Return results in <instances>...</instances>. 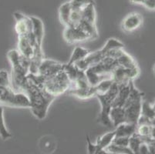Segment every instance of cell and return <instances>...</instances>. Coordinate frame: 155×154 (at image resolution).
<instances>
[{
    "instance_id": "cell-7",
    "label": "cell",
    "mask_w": 155,
    "mask_h": 154,
    "mask_svg": "<svg viewBox=\"0 0 155 154\" xmlns=\"http://www.w3.org/2000/svg\"><path fill=\"white\" fill-rule=\"evenodd\" d=\"M124 47V46L120 41L114 38H110L108 39L105 46L102 49L95 51V52H92V53L91 52L85 59L76 63L75 65L80 70L86 71L88 68L98 64L106 58L110 56L114 49Z\"/></svg>"
},
{
    "instance_id": "cell-19",
    "label": "cell",
    "mask_w": 155,
    "mask_h": 154,
    "mask_svg": "<svg viewBox=\"0 0 155 154\" xmlns=\"http://www.w3.org/2000/svg\"><path fill=\"white\" fill-rule=\"evenodd\" d=\"M137 125L133 123H124L115 129V137H130L131 136L137 133Z\"/></svg>"
},
{
    "instance_id": "cell-22",
    "label": "cell",
    "mask_w": 155,
    "mask_h": 154,
    "mask_svg": "<svg viewBox=\"0 0 155 154\" xmlns=\"http://www.w3.org/2000/svg\"><path fill=\"white\" fill-rule=\"evenodd\" d=\"M81 15H82L81 20H85L87 22L96 24L97 13H96L95 3L89 4V5L84 7L81 9Z\"/></svg>"
},
{
    "instance_id": "cell-25",
    "label": "cell",
    "mask_w": 155,
    "mask_h": 154,
    "mask_svg": "<svg viewBox=\"0 0 155 154\" xmlns=\"http://www.w3.org/2000/svg\"><path fill=\"white\" fill-rule=\"evenodd\" d=\"M0 136L3 140L9 139L12 137V134L7 129L4 120V109L2 106L0 105Z\"/></svg>"
},
{
    "instance_id": "cell-1",
    "label": "cell",
    "mask_w": 155,
    "mask_h": 154,
    "mask_svg": "<svg viewBox=\"0 0 155 154\" xmlns=\"http://www.w3.org/2000/svg\"><path fill=\"white\" fill-rule=\"evenodd\" d=\"M21 93L27 96L32 114L40 120L46 118L48 110L56 98L47 93L44 89L35 84L29 79H28Z\"/></svg>"
},
{
    "instance_id": "cell-28",
    "label": "cell",
    "mask_w": 155,
    "mask_h": 154,
    "mask_svg": "<svg viewBox=\"0 0 155 154\" xmlns=\"http://www.w3.org/2000/svg\"><path fill=\"white\" fill-rule=\"evenodd\" d=\"M70 2L73 9H82L89 4L95 3L94 0H70Z\"/></svg>"
},
{
    "instance_id": "cell-16",
    "label": "cell",
    "mask_w": 155,
    "mask_h": 154,
    "mask_svg": "<svg viewBox=\"0 0 155 154\" xmlns=\"http://www.w3.org/2000/svg\"><path fill=\"white\" fill-rule=\"evenodd\" d=\"M143 22V17L137 12H133L125 17L122 21L121 28L124 32H130L140 27Z\"/></svg>"
},
{
    "instance_id": "cell-12",
    "label": "cell",
    "mask_w": 155,
    "mask_h": 154,
    "mask_svg": "<svg viewBox=\"0 0 155 154\" xmlns=\"http://www.w3.org/2000/svg\"><path fill=\"white\" fill-rule=\"evenodd\" d=\"M63 38L70 44L91 40V36L78 26H67L63 30Z\"/></svg>"
},
{
    "instance_id": "cell-6",
    "label": "cell",
    "mask_w": 155,
    "mask_h": 154,
    "mask_svg": "<svg viewBox=\"0 0 155 154\" xmlns=\"http://www.w3.org/2000/svg\"><path fill=\"white\" fill-rule=\"evenodd\" d=\"M32 22V31L35 37L34 53L30 59L29 73L37 74L39 65L41 64L44 58L43 52V41L44 36V24L41 19L36 16H31Z\"/></svg>"
},
{
    "instance_id": "cell-10",
    "label": "cell",
    "mask_w": 155,
    "mask_h": 154,
    "mask_svg": "<svg viewBox=\"0 0 155 154\" xmlns=\"http://www.w3.org/2000/svg\"><path fill=\"white\" fill-rule=\"evenodd\" d=\"M139 75H140L139 67L128 69V68L118 66L113 71L111 78L114 83L119 86V85L129 83L130 81H134V79L137 78Z\"/></svg>"
},
{
    "instance_id": "cell-27",
    "label": "cell",
    "mask_w": 155,
    "mask_h": 154,
    "mask_svg": "<svg viewBox=\"0 0 155 154\" xmlns=\"http://www.w3.org/2000/svg\"><path fill=\"white\" fill-rule=\"evenodd\" d=\"M142 143H143V141L137 133L130 137L129 147L130 148V149L133 151L134 154H138L139 149H140V146Z\"/></svg>"
},
{
    "instance_id": "cell-9",
    "label": "cell",
    "mask_w": 155,
    "mask_h": 154,
    "mask_svg": "<svg viewBox=\"0 0 155 154\" xmlns=\"http://www.w3.org/2000/svg\"><path fill=\"white\" fill-rule=\"evenodd\" d=\"M118 92V86L116 83H113L110 88L104 93H98L96 97L99 100L101 105V110L97 122L104 126L110 128L113 124L110 120V112L113 107V104Z\"/></svg>"
},
{
    "instance_id": "cell-18",
    "label": "cell",
    "mask_w": 155,
    "mask_h": 154,
    "mask_svg": "<svg viewBox=\"0 0 155 154\" xmlns=\"http://www.w3.org/2000/svg\"><path fill=\"white\" fill-rule=\"evenodd\" d=\"M130 94V83L119 85L117 97L114 100L113 107H123Z\"/></svg>"
},
{
    "instance_id": "cell-34",
    "label": "cell",
    "mask_w": 155,
    "mask_h": 154,
    "mask_svg": "<svg viewBox=\"0 0 155 154\" xmlns=\"http://www.w3.org/2000/svg\"><path fill=\"white\" fill-rule=\"evenodd\" d=\"M151 124H152V125H153V126H155V118L153 119V120L151 121Z\"/></svg>"
},
{
    "instance_id": "cell-31",
    "label": "cell",
    "mask_w": 155,
    "mask_h": 154,
    "mask_svg": "<svg viewBox=\"0 0 155 154\" xmlns=\"http://www.w3.org/2000/svg\"><path fill=\"white\" fill-rule=\"evenodd\" d=\"M149 152H150V149H149L148 145H147L146 143H143L140 145L138 154H149Z\"/></svg>"
},
{
    "instance_id": "cell-15",
    "label": "cell",
    "mask_w": 155,
    "mask_h": 154,
    "mask_svg": "<svg viewBox=\"0 0 155 154\" xmlns=\"http://www.w3.org/2000/svg\"><path fill=\"white\" fill-rule=\"evenodd\" d=\"M67 93L80 100H88L92 97H96L98 93H102L100 85L91 86L89 85L87 87H81V88L70 89Z\"/></svg>"
},
{
    "instance_id": "cell-32",
    "label": "cell",
    "mask_w": 155,
    "mask_h": 154,
    "mask_svg": "<svg viewBox=\"0 0 155 154\" xmlns=\"http://www.w3.org/2000/svg\"><path fill=\"white\" fill-rule=\"evenodd\" d=\"M94 154H114L112 152H108L107 149H98Z\"/></svg>"
},
{
    "instance_id": "cell-13",
    "label": "cell",
    "mask_w": 155,
    "mask_h": 154,
    "mask_svg": "<svg viewBox=\"0 0 155 154\" xmlns=\"http://www.w3.org/2000/svg\"><path fill=\"white\" fill-rule=\"evenodd\" d=\"M63 70H64V63L55 61L53 59H44L41 64L39 65L37 74L43 77H47L60 73Z\"/></svg>"
},
{
    "instance_id": "cell-21",
    "label": "cell",
    "mask_w": 155,
    "mask_h": 154,
    "mask_svg": "<svg viewBox=\"0 0 155 154\" xmlns=\"http://www.w3.org/2000/svg\"><path fill=\"white\" fill-rule=\"evenodd\" d=\"M72 7L70 2H67L62 4L59 8V16L60 20L65 27L71 25L70 15H71Z\"/></svg>"
},
{
    "instance_id": "cell-33",
    "label": "cell",
    "mask_w": 155,
    "mask_h": 154,
    "mask_svg": "<svg viewBox=\"0 0 155 154\" xmlns=\"http://www.w3.org/2000/svg\"><path fill=\"white\" fill-rule=\"evenodd\" d=\"M149 146V149H150V152H149V154H155V147H153V146Z\"/></svg>"
},
{
    "instance_id": "cell-23",
    "label": "cell",
    "mask_w": 155,
    "mask_h": 154,
    "mask_svg": "<svg viewBox=\"0 0 155 154\" xmlns=\"http://www.w3.org/2000/svg\"><path fill=\"white\" fill-rule=\"evenodd\" d=\"M90 53H91V51L89 49L81 47V46H77L73 49V53H72L70 60L67 63L68 64H75L77 62H80L85 59L90 54Z\"/></svg>"
},
{
    "instance_id": "cell-2",
    "label": "cell",
    "mask_w": 155,
    "mask_h": 154,
    "mask_svg": "<svg viewBox=\"0 0 155 154\" xmlns=\"http://www.w3.org/2000/svg\"><path fill=\"white\" fill-rule=\"evenodd\" d=\"M0 105L14 108H30L27 96L12 89L11 79L5 70H0Z\"/></svg>"
},
{
    "instance_id": "cell-30",
    "label": "cell",
    "mask_w": 155,
    "mask_h": 154,
    "mask_svg": "<svg viewBox=\"0 0 155 154\" xmlns=\"http://www.w3.org/2000/svg\"><path fill=\"white\" fill-rule=\"evenodd\" d=\"M130 137H114L112 143L117 146H129Z\"/></svg>"
},
{
    "instance_id": "cell-17",
    "label": "cell",
    "mask_w": 155,
    "mask_h": 154,
    "mask_svg": "<svg viewBox=\"0 0 155 154\" xmlns=\"http://www.w3.org/2000/svg\"><path fill=\"white\" fill-rule=\"evenodd\" d=\"M64 71L68 76L71 83L87 78L85 71L80 70L75 64H64Z\"/></svg>"
},
{
    "instance_id": "cell-5",
    "label": "cell",
    "mask_w": 155,
    "mask_h": 154,
    "mask_svg": "<svg viewBox=\"0 0 155 154\" xmlns=\"http://www.w3.org/2000/svg\"><path fill=\"white\" fill-rule=\"evenodd\" d=\"M118 49H119L114 50L110 56L106 58L98 64L91 66L86 70L87 80L91 86H97L104 80H112L111 76L113 71L115 70V68L120 66L116 57Z\"/></svg>"
},
{
    "instance_id": "cell-3",
    "label": "cell",
    "mask_w": 155,
    "mask_h": 154,
    "mask_svg": "<svg viewBox=\"0 0 155 154\" xmlns=\"http://www.w3.org/2000/svg\"><path fill=\"white\" fill-rule=\"evenodd\" d=\"M27 77L35 84L44 89L47 93L55 97L67 93L71 87V82L64 70L47 77H43L38 74L32 73H29Z\"/></svg>"
},
{
    "instance_id": "cell-8",
    "label": "cell",
    "mask_w": 155,
    "mask_h": 154,
    "mask_svg": "<svg viewBox=\"0 0 155 154\" xmlns=\"http://www.w3.org/2000/svg\"><path fill=\"white\" fill-rule=\"evenodd\" d=\"M143 93L135 87L134 81L130 82V94L124 105L125 120L127 123L138 124L140 117Z\"/></svg>"
},
{
    "instance_id": "cell-24",
    "label": "cell",
    "mask_w": 155,
    "mask_h": 154,
    "mask_svg": "<svg viewBox=\"0 0 155 154\" xmlns=\"http://www.w3.org/2000/svg\"><path fill=\"white\" fill-rule=\"evenodd\" d=\"M114 137H115V131H111L97 138L96 144L100 149H105L109 145L112 143Z\"/></svg>"
},
{
    "instance_id": "cell-11",
    "label": "cell",
    "mask_w": 155,
    "mask_h": 154,
    "mask_svg": "<svg viewBox=\"0 0 155 154\" xmlns=\"http://www.w3.org/2000/svg\"><path fill=\"white\" fill-rule=\"evenodd\" d=\"M13 18L15 20V30L18 36L25 35L30 36L33 35V26L31 17L24 15L20 12H15L13 13Z\"/></svg>"
},
{
    "instance_id": "cell-26",
    "label": "cell",
    "mask_w": 155,
    "mask_h": 154,
    "mask_svg": "<svg viewBox=\"0 0 155 154\" xmlns=\"http://www.w3.org/2000/svg\"><path fill=\"white\" fill-rule=\"evenodd\" d=\"M105 149L114 154H134L129 146H117L111 143Z\"/></svg>"
},
{
    "instance_id": "cell-14",
    "label": "cell",
    "mask_w": 155,
    "mask_h": 154,
    "mask_svg": "<svg viewBox=\"0 0 155 154\" xmlns=\"http://www.w3.org/2000/svg\"><path fill=\"white\" fill-rule=\"evenodd\" d=\"M35 37L34 35L30 36L25 35L18 36V49L19 53L24 57L31 59L34 53Z\"/></svg>"
},
{
    "instance_id": "cell-20",
    "label": "cell",
    "mask_w": 155,
    "mask_h": 154,
    "mask_svg": "<svg viewBox=\"0 0 155 154\" xmlns=\"http://www.w3.org/2000/svg\"><path fill=\"white\" fill-rule=\"evenodd\" d=\"M110 120L113 126L115 128L120 124L126 123L124 109L123 107H112L110 112Z\"/></svg>"
},
{
    "instance_id": "cell-29",
    "label": "cell",
    "mask_w": 155,
    "mask_h": 154,
    "mask_svg": "<svg viewBox=\"0 0 155 154\" xmlns=\"http://www.w3.org/2000/svg\"><path fill=\"white\" fill-rule=\"evenodd\" d=\"M134 4L142 5L150 10H155V0H130Z\"/></svg>"
},
{
    "instance_id": "cell-35",
    "label": "cell",
    "mask_w": 155,
    "mask_h": 154,
    "mask_svg": "<svg viewBox=\"0 0 155 154\" xmlns=\"http://www.w3.org/2000/svg\"><path fill=\"white\" fill-rule=\"evenodd\" d=\"M153 74L155 75V64L153 66Z\"/></svg>"
},
{
    "instance_id": "cell-4",
    "label": "cell",
    "mask_w": 155,
    "mask_h": 154,
    "mask_svg": "<svg viewBox=\"0 0 155 154\" xmlns=\"http://www.w3.org/2000/svg\"><path fill=\"white\" fill-rule=\"evenodd\" d=\"M7 57L12 66L11 84L15 92L21 93L28 81L30 59L24 57L16 49H11L7 53Z\"/></svg>"
}]
</instances>
